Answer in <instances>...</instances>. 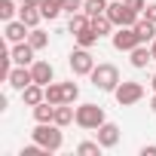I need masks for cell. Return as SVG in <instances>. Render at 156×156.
I'll use <instances>...</instances> for the list:
<instances>
[{"label":"cell","instance_id":"obj_1","mask_svg":"<svg viewBox=\"0 0 156 156\" xmlns=\"http://www.w3.org/2000/svg\"><path fill=\"white\" fill-rule=\"evenodd\" d=\"M31 135H34V141H37L40 147H46L49 153L61 150V144H64V135H61V126H58V122H37V129H34Z\"/></svg>","mask_w":156,"mask_h":156},{"label":"cell","instance_id":"obj_2","mask_svg":"<svg viewBox=\"0 0 156 156\" xmlns=\"http://www.w3.org/2000/svg\"><path fill=\"white\" fill-rule=\"evenodd\" d=\"M89 76H92V86L101 89V92H116V86L122 83L119 80V70L113 64H95V70Z\"/></svg>","mask_w":156,"mask_h":156},{"label":"cell","instance_id":"obj_3","mask_svg":"<svg viewBox=\"0 0 156 156\" xmlns=\"http://www.w3.org/2000/svg\"><path fill=\"white\" fill-rule=\"evenodd\" d=\"M101 122H107L104 119V107H98V104H80V107H76V126H80V129L95 132Z\"/></svg>","mask_w":156,"mask_h":156},{"label":"cell","instance_id":"obj_4","mask_svg":"<svg viewBox=\"0 0 156 156\" xmlns=\"http://www.w3.org/2000/svg\"><path fill=\"white\" fill-rule=\"evenodd\" d=\"M113 98H116V104H119V107H129V104H138V101L144 98V86H141V83H135V80H122V83L116 86Z\"/></svg>","mask_w":156,"mask_h":156},{"label":"cell","instance_id":"obj_5","mask_svg":"<svg viewBox=\"0 0 156 156\" xmlns=\"http://www.w3.org/2000/svg\"><path fill=\"white\" fill-rule=\"evenodd\" d=\"M107 16L116 28H135L138 22V12L132 6H126V0H119V3H107Z\"/></svg>","mask_w":156,"mask_h":156},{"label":"cell","instance_id":"obj_6","mask_svg":"<svg viewBox=\"0 0 156 156\" xmlns=\"http://www.w3.org/2000/svg\"><path fill=\"white\" fill-rule=\"evenodd\" d=\"M70 70H73V76H89V73L95 70V58H92V52L83 49V46H76V49L70 52Z\"/></svg>","mask_w":156,"mask_h":156},{"label":"cell","instance_id":"obj_7","mask_svg":"<svg viewBox=\"0 0 156 156\" xmlns=\"http://www.w3.org/2000/svg\"><path fill=\"white\" fill-rule=\"evenodd\" d=\"M135 46H141V37H138L135 28H116V31H113V49L132 52Z\"/></svg>","mask_w":156,"mask_h":156},{"label":"cell","instance_id":"obj_8","mask_svg":"<svg viewBox=\"0 0 156 156\" xmlns=\"http://www.w3.org/2000/svg\"><path fill=\"white\" fill-rule=\"evenodd\" d=\"M6 83L12 86V89H28L31 83H34V73H31V67H25V64H16L12 70H9V76H6Z\"/></svg>","mask_w":156,"mask_h":156},{"label":"cell","instance_id":"obj_9","mask_svg":"<svg viewBox=\"0 0 156 156\" xmlns=\"http://www.w3.org/2000/svg\"><path fill=\"white\" fill-rule=\"evenodd\" d=\"M95 135H98V144H101L104 150L119 144V126H116V122H101V126L95 129Z\"/></svg>","mask_w":156,"mask_h":156},{"label":"cell","instance_id":"obj_10","mask_svg":"<svg viewBox=\"0 0 156 156\" xmlns=\"http://www.w3.org/2000/svg\"><path fill=\"white\" fill-rule=\"evenodd\" d=\"M28 34H31V28H28L22 19H12V22H6V28H3V37H6L9 43H25Z\"/></svg>","mask_w":156,"mask_h":156},{"label":"cell","instance_id":"obj_11","mask_svg":"<svg viewBox=\"0 0 156 156\" xmlns=\"http://www.w3.org/2000/svg\"><path fill=\"white\" fill-rule=\"evenodd\" d=\"M9 52H12V61H16V64H25V67H31V64H34V52H37V49H34L31 43H16Z\"/></svg>","mask_w":156,"mask_h":156},{"label":"cell","instance_id":"obj_12","mask_svg":"<svg viewBox=\"0 0 156 156\" xmlns=\"http://www.w3.org/2000/svg\"><path fill=\"white\" fill-rule=\"evenodd\" d=\"M31 73H34V83H40V86H49L52 76H55V70H52L49 61H34L31 64Z\"/></svg>","mask_w":156,"mask_h":156},{"label":"cell","instance_id":"obj_13","mask_svg":"<svg viewBox=\"0 0 156 156\" xmlns=\"http://www.w3.org/2000/svg\"><path fill=\"white\" fill-rule=\"evenodd\" d=\"M135 31H138V37H141V43H153V40H156V22H150L147 16L135 22Z\"/></svg>","mask_w":156,"mask_h":156},{"label":"cell","instance_id":"obj_14","mask_svg":"<svg viewBox=\"0 0 156 156\" xmlns=\"http://www.w3.org/2000/svg\"><path fill=\"white\" fill-rule=\"evenodd\" d=\"M19 19H22L28 28H37V25H40V19H43V9H40V6H25V3H22Z\"/></svg>","mask_w":156,"mask_h":156},{"label":"cell","instance_id":"obj_15","mask_svg":"<svg viewBox=\"0 0 156 156\" xmlns=\"http://www.w3.org/2000/svg\"><path fill=\"white\" fill-rule=\"evenodd\" d=\"M52 122H58V126L64 129V126L76 122V110H73L70 104H55V119H52Z\"/></svg>","mask_w":156,"mask_h":156},{"label":"cell","instance_id":"obj_16","mask_svg":"<svg viewBox=\"0 0 156 156\" xmlns=\"http://www.w3.org/2000/svg\"><path fill=\"white\" fill-rule=\"evenodd\" d=\"M129 55H132V67H147V61H153V52H150L144 43H141V46H135Z\"/></svg>","mask_w":156,"mask_h":156},{"label":"cell","instance_id":"obj_17","mask_svg":"<svg viewBox=\"0 0 156 156\" xmlns=\"http://www.w3.org/2000/svg\"><path fill=\"white\" fill-rule=\"evenodd\" d=\"M34 110V119L37 122H52L55 119V104H49V101H40L37 107H31Z\"/></svg>","mask_w":156,"mask_h":156},{"label":"cell","instance_id":"obj_18","mask_svg":"<svg viewBox=\"0 0 156 156\" xmlns=\"http://www.w3.org/2000/svg\"><path fill=\"white\" fill-rule=\"evenodd\" d=\"M73 40H76V46H83V49H92L95 43H98V31L89 25L86 31H80V34H73Z\"/></svg>","mask_w":156,"mask_h":156},{"label":"cell","instance_id":"obj_19","mask_svg":"<svg viewBox=\"0 0 156 156\" xmlns=\"http://www.w3.org/2000/svg\"><path fill=\"white\" fill-rule=\"evenodd\" d=\"M89 25H92V19H89L86 12H73L70 22H67V31H70V34H80V31H86Z\"/></svg>","mask_w":156,"mask_h":156},{"label":"cell","instance_id":"obj_20","mask_svg":"<svg viewBox=\"0 0 156 156\" xmlns=\"http://www.w3.org/2000/svg\"><path fill=\"white\" fill-rule=\"evenodd\" d=\"M40 9H43V19H58L64 12V0H43Z\"/></svg>","mask_w":156,"mask_h":156},{"label":"cell","instance_id":"obj_21","mask_svg":"<svg viewBox=\"0 0 156 156\" xmlns=\"http://www.w3.org/2000/svg\"><path fill=\"white\" fill-rule=\"evenodd\" d=\"M92 28L98 31V37H104V34H110L116 25L110 22V16H107V12H101V16H95V19H92Z\"/></svg>","mask_w":156,"mask_h":156},{"label":"cell","instance_id":"obj_22","mask_svg":"<svg viewBox=\"0 0 156 156\" xmlns=\"http://www.w3.org/2000/svg\"><path fill=\"white\" fill-rule=\"evenodd\" d=\"M28 43L40 52V49H46L49 46V34L46 31H40V28H31V34H28Z\"/></svg>","mask_w":156,"mask_h":156},{"label":"cell","instance_id":"obj_23","mask_svg":"<svg viewBox=\"0 0 156 156\" xmlns=\"http://www.w3.org/2000/svg\"><path fill=\"white\" fill-rule=\"evenodd\" d=\"M46 101L49 104H64V86L61 83H49L46 86Z\"/></svg>","mask_w":156,"mask_h":156},{"label":"cell","instance_id":"obj_24","mask_svg":"<svg viewBox=\"0 0 156 156\" xmlns=\"http://www.w3.org/2000/svg\"><path fill=\"white\" fill-rule=\"evenodd\" d=\"M83 12H86L89 19H95V16L107 12V0H86V6H83Z\"/></svg>","mask_w":156,"mask_h":156},{"label":"cell","instance_id":"obj_25","mask_svg":"<svg viewBox=\"0 0 156 156\" xmlns=\"http://www.w3.org/2000/svg\"><path fill=\"white\" fill-rule=\"evenodd\" d=\"M104 147L98 144V141H83V144H76V153L80 156H98Z\"/></svg>","mask_w":156,"mask_h":156},{"label":"cell","instance_id":"obj_26","mask_svg":"<svg viewBox=\"0 0 156 156\" xmlns=\"http://www.w3.org/2000/svg\"><path fill=\"white\" fill-rule=\"evenodd\" d=\"M0 19H3V22L16 19V3H12V0H0Z\"/></svg>","mask_w":156,"mask_h":156},{"label":"cell","instance_id":"obj_27","mask_svg":"<svg viewBox=\"0 0 156 156\" xmlns=\"http://www.w3.org/2000/svg\"><path fill=\"white\" fill-rule=\"evenodd\" d=\"M61 86H64V104H73L80 98V86L76 83H61Z\"/></svg>","mask_w":156,"mask_h":156},{"label":"cell","instance_id":"obj_28","mask_svg":"<svg viewBox=\"0 0 156 156\" xmlns=\"http://www.w3.org/2000/svg\"><path fill=\"white\" fill-rule=\"evenodd\" d=\"M83 6H86L83 0H64V12H70V16L73 12H83Z\"/></svg>","mask_w":156,"mask_h":156},{"label":"cell","instance_id":"obj_29","mask_svg":"<svg viewBox=\"0 0 156 156\" xmlns=\"http://www.w3.org/2000/svg\"><path fill=\"white\" fill-rule=\"evenodd\" d=\"M126 6H132V9L138 12V16H141V12L147 9V3H144V0H126Z\"/></svg>","mask_w":156,"mask_h":156},{"label":"cell","instance_id":"obj_30","mask_svg":"<svg viewBox=\"0 0 156 156\" xmlns=\"http://www.w3.org/2000/svg\"><path fill=\"white\" fill-rule=\"evenodd\" d=\"M144 16H147L150 22H156V3H147V9H144Z\"/></svg>","mask_w":156,"mask_h":156},{"label":"cell","instance_id":"obj_31","mask_svg":"<svg viewBox=\"0 0 156 156\" xmlns=\"http://www.w3.org/2000/svg\"><path fill=\"white\" fill-rule=\"evenodd\" d=\"M141 156H156V144H150V147H141Z\"/></svg>","mask_w":156,"mask_h":156},{"label":"cell","instance_id":"obj_32","mask_svg":"<svg viewBox=\"0 0 156 156\" xmlns=\"http://www.w3.org/2000/svg\"><path fill=\"white\" fill-rule=\"evenodd\" d=\"M43 0H25V6H40Z\"/></svg>","mask_w":156,"mask_h":156},{"label":"cell","instance_id":"obj_33","mask_svg":"<svg viewBox=\"0 0 156 156\" xmlns=\"http://www.w3.org/2000/svg\"><path fill=\"white\" fill-rule=\"evenodd\" d=\"M150 52H153V61H156V40L150 43Z\"/></svg>","mask_w":156,"mask_h":156},{"label":"cell","instance_id":"obj_34","mask_svg":"<svg viewBox=\"0 0 156 156\" xmlns=\"http://www.w3.org/2000/svg\"><path fill=\"white\" fill-rule=\"evenodd\" d=\"M150 89H153V92H156V73H153V80H150Z\"/></svg>","mask_w":156,"mask_h":156},{"label":"cell","instance_id":"obj_35","mask_svg":"<svg viewBox=\"0 0 156 156\" xmlns=\"http://www.w3.org/2000/svg\"><path fill=\"white\" fill-rule=\"evenodd\" d=\"M150 107H153V113H156V92H153V101H150Z\"/></svg>","mask_w":156,"mask_h":156}]
</instances>
